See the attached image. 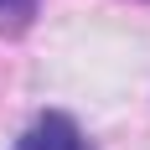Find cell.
Wrapping results in <instances>:
<instances>
[{
    "instance_id": "obj_2",
    "label": "cell",
    "mask_w": 150,
    "mask_h": 150,
    "mask_svg": "<svg viewBox=\"0 0 150 150\" xmlns=\"http://www.w3.org/2000/svg\"><path fill=\"white\" fill-rule=\"evenodd\" d=\"M31 16H36V0H0V21H11V26H26Z\"/></svg>"
},
{
    "instance_id": "obj_1",
    "label": "cell",
    "mask_w": 150,
    "mask_h": 150,
    "mask_svg": "<svg viewBox=\"0 0 150 150\" xmlns=\"http://www.w3.org/2000/svg\"><path fill=\"white\" fill-rule=\"evenodd\" d=\"M16 150H88V140H83V129H78L67 114H42V119L21 135Z\"/></svg>"
}]
</instances>
